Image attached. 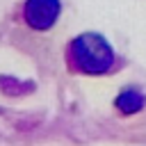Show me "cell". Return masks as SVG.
<instances>
[{
    "label": "cell",
    "instance_id": "6da1fadb",
    "mask_svg": "<svg viewBox=\"0 0 146 146\" xmlns=\"http://www.w3.org/2000/svg\"><path fill=\"white\" fill-rule=\"evenodd\" d=\"M71 59L73 66L82 73H105L114 64V48L103 34L96 32H84L71 43Z\"/></svg>",
    "mask_w": 146,
    "mask_h": 146
},
{
    "label": "cell",
    "instance_id": "7a4b0ae2",
    "mask_svg": "<svg viewBox=\"0 0 146 146\" xmlns=\"http://www.w3.org/2000/svg\"><path fill=\"white\" fill-rule=\"evenodd\" d=\"M59 0H27L25 2V9H23V16L27 21L30 27L34 30H48L55 25L57 16H59Z\"/></svg>",
    "mask_w": 146,
    "mask_h": 146
},
{
    "label": "cell",
    "instance_id": "3957f363",
    "mask_svg": "<svg viewBox=\"0 0 146 146\" xmlns=\"http://www.w3.org/2000/svg\"><path fill=\"white\" fill-rule=\"evenodd\" d=\"M141 105H144V96L137 89H125L116 98V107L123 112H137V110H141Z\"/></svg>",
    "mask_w": 146,
    "mask_h": 146
}]
</instances>
